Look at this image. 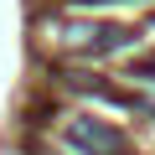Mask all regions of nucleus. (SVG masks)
Here are the masks:
<instances>
[{"label": "nucleus", "instance_id": "f257e3e1", "mask_svg": "<svg viewBox=\"0 0 155 155\" xmlns=\"http://www.w3.org/2000/svg\"><path fill=\"white\" fill-rule=\"evenodd\" d=\"M134 31L124 26H98V21H52V41L57 47H72V52H88V57H104L114 47H129Z\"/></svg>", "mask_w": 155, "mask_h": 155}, {"label": "nucleus", "instance_id": "f03ea898", "mask_svg": "<svg viewBox=\"0 0 155 155\" xmlns=\"http://www.w3.org/2000/svg\"><path fill=\"white\" fill-rule=\"evenodd\" d=\"M62 145L72 155H129L124 134L114 124H104V119H88V114H72L62 124Z\"/></svg>", "mask_w": 155, "mask_h": 155}, {"label": "nucleus", "instance_id": "7ed1b4c3", "mask_svg": "<svg viewBox=\"0 0 155 155\" xmlns=\"http://www.w3.org/2000/svg\"><path fill=\"white\" fill-rule=\"evenodd\" d=\"M129 78H145V83H155V57H140V62H129Z\"/></svg>", "mask_w": 155, "mask_h": 155}]
</instances>
